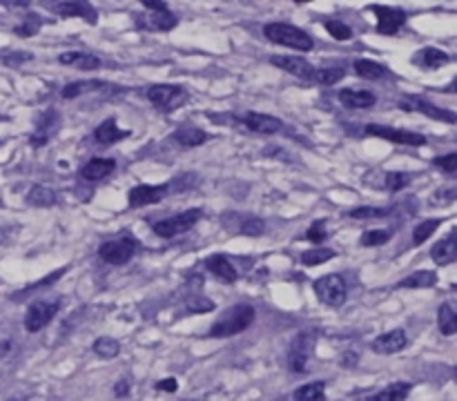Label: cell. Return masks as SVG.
<instances>
[{
    "mask_svg": "<svg viewBox=\"0 0 457 401\" xmlns=\"http://www.w3.org/2000/svg\"><path fill=\"white\" fill-rule=\"evenodd\" d=\"M255 323V308L247 303H239L230 308L228 313H224L217 323L210 328V337L212 339H228V337H237V334L245 332Z\"/></svg>",
    "mask_w": 457,
    "mask_h": 401,
    "instance_id": "6da1fadb",
    "label": "cell"
},
{
    "mask_svg": "<svg viewBox=\"0 0 457 401\" xmlns=\"http://www.w3.org/2000/svg\"><path fill=\"white\" fill-rule=\"evenodd\" d=\"M264 34L274 45H283V47H290L297 51H310L312 45H315L304 29H299L288 22H268L264 27Z\"/></svg>",
    "mask_w": 457,
    "mask_h": 401,
    "instance_id": "7a4b0ae2",
    "label": "cell"
},
{
    "mask_svg": "<svg viewBox=\"0 0 457 401\" xmlns=\"http://www.w3.org/2000/svg\"><path fill=\"white\" fill-rule=\"evenodd\" d=\"M315 346H317V332L315 330H304L295 334V339L290 343V350H288V368L292 374H304L308 368V361L315 353Z\"/></svg>",
    "mask_w": 457,
    "mask_h": 401,
    "instance_id": "3957f363",
    "label": "cell"
},
{
    "mask_svg": "<svg viewBox=\"0 0 457 401\" xmlns=\"http://www.w3.org/2000/svg\"><path fill=\"white\" fill-rule=\"evenodd\" d=\"M203 210L201 208H192V210H186L176 216H169V218H163V221L154 223V235L161 237V239H172V237H179L183 232H188L192 225L199 223Z\"/></svg>",
    "mask_w": 457,
    "mask_h": 401,
    "instance_id": "277c9868",
    "label": "cell"
},
{
    "mask_svg": "<svg viewBox=\"0 0 457 401\" xmlns=\"http://www.w3.org/2000/svg\"><path fill=\"white\" fill-rule=\"evenodd\" d=\"M148 100L163 112H172L188 100V92L181 85H152L148 89Z\"/></svg>",
    "mask_w": 457,
    "mask_h": 401,
    "instance_id": "5b68a950",
    "label": "cell"
},
{
    "mask_svg": "<svg viewBox=\"0 0 457 401\" xmlns=\"http://www.w3.org/2000/svg\"><path fill=\"white\" fill-rule=\"evenodd\" d=\"M363 132L368 136L384 138V140H390V143H397V145H411V147L426 145L424 134L408 132V129H397V127H388V125H366Z\"/></svg>",
    "mask_w": 457,
    "mask_h": 401,
    "instance_id": "8992f818",
    "label": "cell"
},
{
    "mask_svg": "<svg viewBox=\"0 0 457 401\" xmlns=\"http://www.w3.org/2000/svg\"><path fill=\"white\" fill-rule=\"evenodd\" d=\"M399 107L404 112H420V114L428 116V119L439 121V123H446V125H455L457 123V114L455 112H451L446 107H439V105H433L430 100H424L420 96H408V98L399 100Z\"/></svg>",
    "mask_w": 457,
    "mask_h": 401,
    "instance_id": "52a82bcc",
    "label": "cell"
},
{
    "mask_svg": "<svg viewBox=\"0 0 457 401\" xmlns=\"http://www.w3.org/2000/svg\"><path fill=\"white\" fill-rule=\"evenodd\" d=\"M315 292L319 301L330 308H342L346 301V283L339 275H326L315 281Z\"/></svg>",
    "mask_w": 457,
    "mask_h": 401,
    "instance_id": "ba28073f",
    "label": "cell"
},
{
    "mask_svg": "<svg viewBox=\"0 0 457 401\" xmlns=\"http://www.w3.org/2000/svg\"><path fill=\"white\" fill-rule=\"evenodd\" d=\"M134 252H136V243H134V239H129V237H119V239L105 241L98 248V256L110 265L127 263L129 258L134 256Z\"/></svg>",
    "mask_w": 457,
    "mask_h": 401,
    "instance_id": "9c48e42d",
    "label": "cell"
},
{
    "mask_svg": "<svg viewBox=\"0 0 457 401\" xmlns=\"http://www.w3.org/2000/svg\"><path fill=\"white\" fill-rule=\"evenodd\" d=\"M368 9L377 16L375 32L382 34V36H393L404 27V25H406V11L404 9L386 7V5H371Z\"/></svg>",
    "mask_w": 457,
    "mask_h": 401,
    "instance_id": "30bf717a",
    "label": "cell"
},
{
    "mask_svg": "<svg viewBox=\"0 0 457 401\" xmlns=\"http://www.w3.org/2000/svg\"><path fill=\"white\" fill-rule=\"evenodd\" d=\"M51 11H56L63 18H81L89 25L98 22V11L87 0H60V3H45Z\"/></svg>",
    "mask_w": 457,
    "mask_h": 401,
    "instance_id": "8fae6325",
    "label": "cell"
},
{
    "mask_svg": "<svg viewBox=\"0 0 457 401\" xmlns=\"http://www.w3.org/2000/svg\"><path fill=\"white\" fill-rule=\"evenodd\" d=\"M58 310H60V301H47V299L34 301L27 310V315H25V330L27 332L43 330L58 315Z\"/></svg>",
    "mask_w": 457,
    "mask_h": 401,
    "instance_id": "7c38bea8",
    "label": "cell"
},
{
    "mask_svg": "<svg viewBox=\"0 0 457 401\" xmlns=\"http://www.w3.org/2000/svg\"><path fill=\"white\" fill-rule=\"evenodd\" d=\"M239 123L250 129L255 134H264V136H272V134H279L283 129V123L277 119V116H270V114H259V112H250L245 114L243 119H239Z\"/></svg>",
    "mask_w": 457,
    "mask_h": 401,
    "instance_id": "4fadbf2b",
    "label": "cell"
},
{
    "mask_svg": "<svg viewBox=\"0 0 457 401\" xmlns=\"http://www.w3.org/2000/svg\"><path fill=\"white\" fill-rule=\"evenodd\" d=\"M169 185H136L129 190V208H146V205H154L167 197Z\"/></svg>",
    "mask_w": 457,
    "mask_h": 401,
    "instance_id": "5bb4252c",
    "label": "cell"
},
{
    "mask_svg": "<svg viewBox=\"0 0 457 401\" xmlns=\"http://www.w3.org/2000/svg\"><path fill=\"white\" fill-rule=\"evenodd\" d=\"M270 63L274 65V67H279V70L288 72V74L297 76V79L308 81V83H312V76H315V72H317V67H312V65L302 56H272Z\"/></svg>",
    "mask_w": 457,
    "mask_h": 401,
    "instance_id": "9a60e30c",
    "label": "cell"
},
{
    "mask_svg": "<svg viewBox=\"0 0 457 401\" xmlns=\"http://www.w3.org/2000/svg\"><path fill=\"white\" fill-rule=\"evenodd\" d=\"M408 343V337H406V332H404L401 328L397 330H390V332H384L380 334L375 341H373V350L377 355H395L399 350H404Z\"/></svg>",
    "mask_w": 457,
    "mask_h": 401,
    "instance_id": "2e32d148",
    "label": "cell"
},
{
    "mask_svg": "<svg viewBox=\"0 0 457 401\" xmlns=\"http://www.w3.org/2000/svg\"><path fill=\"white\" fill-rule=\"evenodd\" d=\"M139 27L143 29H154V32H172L176 27V16L167 7L163 9H150V14H146L143 20H136Z\"/></svg>",
    "mask_w": 457,
    "mask_h": 401,
    "instance_id": "e0dca14e",
    "label": "cell"
},
{
    "mask_svg": "<svg viewBox=\"0 0 457 401\" xmlns=\"http://www.w3.org/2000/svg\"><path fill=\"white\" fill-rule=\"evenodd\" d=\"M58 123H60V116H58L54 110L45 112L41 119H38V123H36V132L32 134V145H34V147L45 145L47 140L56 134Z\"/></svg>",
    "mask_w": 457,
    "mask_h": 401,
    "instance_id": "ac0fdd59",
    "label": "cell"
},
{
    "mask_svg": "<svg viewBox=\"0 0 457 401\" xmlns=\"http://www.w3.org/2000/svg\"><path fill=\"white\" fill-rule=\"evenodd\" d=\"M205 268L210 270V272H212L217 279L224 281V283H234V281L239 279L237 265H234L226 254H212V256H207Z\"/></svg>",
    "mask_w": 457,
    "mask_h": 401,
    "instance_id": "d6986e66",
    "label": "cell"
},
{
    "mask_svg": "<svg viewBox=\"0 0 457 401\" xmlns=\"http://www.w3.org/2000/svg\"><path fill=\"white\" fill-rule=\"evenodd\" d=\"M430 258L437 265H449L453 261H457V228L451 232L449 237H444L442 241H437L430 250Z\"/></svg>",
    "mask_w": 457,
    "mask_h": 401,
    "instance_id": "ffe728a7",
    "label": "cell"
},
{
    "mask_svg": "<svg viewBox=\"0 0 457 401\" xmlns=\"http://www.w3.org/2000/svg\"><path fill=\"white\" fill-rule=\"evenodd\" d=\"M116 170V161L114 159H89L83 170H81V176L83 180H89V183H96V180H103L105 176H110L112 172Z\"/></svg>",
    "mask_w": 457,
    "mask_h": 401,
    "instance_id": "44dd1931",
    "label": "cell"
},
{
    "mask_svg": "<svg viewBox=\"0 0 457 401\" xmlns=\"http://www.w3.org/2000/svg\"><path fill=\"white\" fill-rule=\"evenodd\" d=\"M132 132H127V129H121L119 125H116L114 119H108V121H103L96 129H94V140L98 145H114V143H119V140L127 138Z\"/></svg>",
    "mask_w": 457,
    "mask_h": 401,
    "instance_id": "7402d4cb",
    "label": "cell"
},
{
    "mask_svg": "<svg viewBox=\"0 0 457 401\" xmlns=\"http://www.w3.org/2000/svg\"><path fill=\"white\" fill-rule=\"evenodd\" d=\"M451 58H449L446 51H442L437 47H424V49H420L413 56V63L417 65V67H422V70H439Z\"/></svg>",
    "mask_w": 457,
    "mask_h": 401,
    "instance_id": "603a6c76",
    "label": "cell"
},
{
    "mask_svg": "<svg viewBox=\"0 0 457 401\" xmlns=\"http://www.w3.org/2000/svg\"><path fill=\"white\" fill-rule=\"evenodd\" d=\"M339 100L348 110H371L375 107L377 96L373 92H357V89H342L339 92Z\"/></svg>",
    "mask_w": 457,
    "mask_h": 401,
    "instance_id": "cb8c5ba5",
    "label": "cell"
},
{
    "mask_svg": "<svg viewBox=\"0 0 457 401\" xmlns=\"http://www.w3.org/2000/svg\"><path fill=\"white\" fill-rule=\"evenodd\" d=\"M172 138H174V143H179L181 147H199L207 140V134L203 132V129L194 127L190 123H183L181 127H176Z\"/></svg>",
    "mask_w": 457,
    "mask_h": 401,
    "instance_id": "d4e9b609",
    "label": "cell"
},
{
    "mask_svg": "<svg viewBox=\"0 0 457 401\" xmlns=\"http://www.w3.org/2000/svg\"><path fill=\"white\" fill-rule=\"evenodd\" d=\"M58 60L63 65H70V67L85 70V72H91V70H98L101 67V58L94 56V54H87V51H65V54L58 56Z\"/></svg>",
    "mask_w": 457,
    "mask_h": 401,
    "instance_id": "484cf974",
    "label": "cell"
},
{
    "mask_svg": "<svg viewBox=\"0 0 457 401\" xmlns=\"http://www.w3.org/2000/svg\"><path fill=\"white\" fill-rule=\"evenodd\" d=\"M355 74L361 76V79H366V81H380V79H386L388 70L384 67V65L375 63V60L359 58V60H355Z\"/></svg>",
    "mask_w": 457,
    "mask_h": 401,
    "instance_id": "4316f807",
    "label": "cell"
},
{
    "mask_svg": "<svg viewBox=\"0 0 457 401\" xmlns=\"http://www.w3.org/2000/svg\"><path fill=\"white\" fill-rule=\"evenodd\" d=\"M437 283V275L433 270H420L397 283V288H433Z\"/></svg>",
    "mask_w": 457,
    "mask_h": 401,
    "instance_id": "83f0119b",
    "label": "cell"
},
{
    "mask_svg": "<svg viewBox=\"0 0 457 401\" xmlns=\"http://www.w3.org/2000/svg\"><path fill=\"white\" fill-rule=\"evenodd\" d=\"M56 192L45 185H34L27 194V203L34 208H51V205H56Z\"/></svg>",
    "mask_w": 457,
    "mask_h": 401,
    "instance_id": "f1b7e54d",
    "label": "cell"
},
{
    "mask_svg": "<svg viewBox=\"0 0 457 401\" xmlns=\"http://www.w3.org/2000/svg\"><path fill=\"white\" fill-rule=\"evenodd\" d=\"M411 390H413L411 383L397 381V383H393V386L384 388L382 393L373 395V399H375V401H401V399H406V397L411 395Z\"/></svg>",
    "mask_w": 457,
    "mask_h": 401,
    "instance_id": "f546056e",
    "label": "cell"
},
{
    "mask_svg": "<svg viewBox=\"0 0 457 401\" xmlns=\"http://www.w3.org/2000/svg\"><path fill=\"white\" fill-rule=\"evenodd\" d=\"M437 326H439V332L451 337V334H457V313L449 305L444 303L439 305V313H437Z\"/></svg>",
    "mask_w": 457,
    "mask_h": 401,
    "instance_id": "4dcf8cb0",
    "label": "cell"
},
{
    "mask_svg": "<svg viewBox=\"0 0 457 401\" xmlns=\"http://www.w3.org/2000/svg\"><path fill=\"white\" fill-rule=\"evenodd\" d=\"M108 87L103 81H78V83H72L67 87H63V98H78L81 94H87V92H98V89Z\"/></svg>",
    "mask_w": 457,
    "mask_h": 401,
    "instance_id": "1f68e13d",
    "label": "cell"
},
{
    "mask_svg": "<svg viewBox=\"0 0 457 401\" xmlns=\"http://www.w3.org/2000/svg\"><path fill=\"white\" fill-rule=\"evenodd\" d=\"M335 250H328V248H312V250H306L302 252V263L312 268V265H321L326 261H330V258H335Z\"/></svg>",
    "mask_w": 457,
    "mask_h": 401,
    "instance_id": "d6a6232c",
    "label": "cell"
},
{
    "mask_svg": "<svg viewBox=\"0 0 457 401\" xmlns=\"http://www.w3.org/2000/svg\"><path fill=\"white\" fill-rule=\"evenodd\" d=\"M393 239V230H366L359 243L363 248H377V245H384Z\"/></svg>",
    "mask_w": 457,
    "mask_h": 401,
    "instance_id": "836d02e7",
    "label": "cell"
},
{
    "mask_svg": "<svg viewBox=\"0 0 457 401\" xmlns=\"http://www.w3.org/2000/svg\"><path fill=\"white\" fill-rule=\"evenodd\" d=\"M346 76V72L342 67H323V70H317L315 76H312V83L315 85H337Z\"/></svg>",
    "mask_w": 457,
    "mask_h": 401,
    "instance_id": "e575fe53",
    "label": "cell"
},
{
    "mask_svg": "<svg viewBox=\"0 0 457 401\" xmlns=\"http://www.w3.org/2000/svg\"><path fill=\"white\" fill-rule=\"evenodd\" d=\"M94 353L101 357V359H114V357H119L121 353V343L112 339V337H101L94 341Z\"/></svg>",
    "mask_w": 457,
    "mask_h": 401,
    "instance_id": "d590c367",
    "label": "cell"
},
{
    "mask_svg": "<svg viewBox=\"0 0 457 401\" xmlns=\"http://www.w3.org/2000/svg\"><path fill=\"white\" fill-rule=\"evenodd\" d=\"M442 225V221L439 218H428V221H422L420 225H417L415 230H413V243L415 245H422V243H426V239H430L435 235V230Z\"/></svg>",
    "mask_w": 457,
    "mask_h": 401,
    "instance_id": "8d00e7d4",
    "label": "cell"
},
{
    "mask_svg": "<svg viewBox=\"0 0 457 401\" xmlns=\"http://www.w3.org/2000/svg\"><path fill=\"white\" fill-rule=\"evenodd\" d=\"M323 381H312V383H306L302 388H297L295 390V399L299 401H317V399H323Z\"/></svg>",
    "mask_w": 457,
    "mask_h": 401,
    "instance_id": "74e56055",
    "label": "cell"
},
{
    "mask_svg": "<svg viewBox=\"0 0 457 401\" xmlns=\"http://www.w3.org/2000/svg\"><path fill=\"white\" fill-rule=\"evenodd\" d=\"M65 272H67V268H60V270H56V272H51L49 277H45V279H41V281H36L34 286H30V288H25V290H20V292H16L11 299H22V296H27V294H32L34 290H41V288H45V286H49V283H54V281H58Z\"/></svg>",
    "mask_w": 457,
    "mask_h": 401,
    "instance_id": "f35d334b",
    "label": "cell"
},
{
    "mask_svg": "<svg viewBox=\"0 0 457 401\" xmlns=\"http://www.w3.org/2000/svg\"><path fill=\"white\" fill-rule=\"evenodd\" d=\"M239 230H241V235H247V237H261L266 232V223L261 221L259 216H243Z\"/></svg>",
    "mask_w": 457,
    "mask_h": 401,
    "instance_id": "ab89813d",
    "label": "cell"
},
{
    "mask_svg": "<svg viewBox=\"0 0 457 401\" xmlns=\"http://www.w3.org/2000/svg\"><path fill=\"white\" fill-rule=\"evenodd\" d=\"M323 27L333 38H337V41H350L352 38V29L348 27V25H344L342 20H326Z\"/></svg>",
    "mask_w": 457,
    "mask_h": 401,
    "instance_id": "60d3db41",
    "label": "cell"
},
{
    "mask_svg": "<svg viewBox=\"0 0 457 401\" xmlns=\"http://www.w3.org/2000/svg\"><path fill=\"white\" fill-rule=\"evenodd\" d=\"M388 214H390L388 208H355L348 212L350 218H359V221H366V218H384Z\"/></svg>",
    "mask_w": 457,
    "mask_h": 401,
    "instance_id": "b9f144b4",
    "label": "cell"
},
{
    "mask_svg": "<svg viewBox=\"0 0 457 401\" xmlns=\"http://www.w3.org/2000/svg\"><path fill=\"white\" fill-rule=\"evenodd\" d=\"M38 29H41V18L34 16V14H30V16H25V22L18 25L14 32H16L18 36H22V38H30V36H34Z\"/></svg>",
    "mask_w": 457,
    "mask_h": 401,
    "instance_id": "7bdbcfd3",
    "label": "cell"
},
{
    "mask_svg": "<svg viewBox=\"0 0 457 401\" xmlns=\"http://www.w3.org/2000/svg\"><path fill=\"white\" fill-rule=\"evenodd\" d=\"M306 239L315 245H321L326 239H328V232H326V221H315L310 225V230L306 232Z\"/></svg>",
    "mask_w": 457,
    "mask_h": 401,
    "instance_id": "ee69618b",
    "label": "cell"
},
{
    "mask_svg": "<svg viewBox=\"0 0 457 401\" xmlns=\"http://www.w3.org/2000/svg\"><path fill=\"white\" fill-rule=\"evenodd\" d=\"M411 183V176L408 174H401V172H390L386 174V188L390 192H399Z\"/></svg>",
    "mask_w": 457,
    "mask_h": 401,
    "instance_id": "f6af8a7d",
    "label": "cell"
},
{
    "mask_svg": "<svg viewBox=\"0 0 457 401\" xmlns=\"http://www.w3.org/2000/svg\"><path fill=\"white\" fill-rule=\"evenodd\" d=\"M0 60H3L7 67H20L22 63L32 60V54H25V51H7V54H0Z\"/></svg>",
    "mask_w": 457,
    "mask_h": 401,
    "instance_id": "bcb514c9",
    "label": "cell"
},
{
    "mask_svg": "<svg viewBox=\"0 0 457 401\" xmlns=\"http://www.w3.org/2000/svg\"><path fill=\"white\" fill-rule=\"evenodd\" d=\"M433 165L439 167L442 172H449V174L457 172V152H453V154H444V157L433 159Z\"/></svg>",
    "mask_w": 457,
    "mask_h": 401,
    "instance_id": "7dc6e473",
    "label": "cell"
},
{
    "mask_svg": "<svg viewBox=\"0 0 457 401\" xmlns=\"http://www.w3.org/2000/svg\"><path fill=\"white\" fill-rule=\"evenodd\" d=\"M156 390H163V393H176L179 390V381L174 377H169V379H163L156 383Z\"/></svg>",
    "mask_w": 457,
    "mask_h": 401,
    "instance_id": "c3c4849f",
    "label": "cell"
},
{
    "mask_svg": "<svg viewBox=\"0 0 457 401\" xmlns=\"http://www.w3.org/2000/svg\"><path fill=\"white\" fill-rule=\"evenodd\" d=\"M114 395H116V397H127V395H129V379H123V381L116 383Z\"/></svg>",
    "mask_w": 457,
    "mask_h": 401,
    "instance_id": "681fc988",
    "label": "cell"
},
{
    "mask_svg": "<svg viewBox=\"0 0 457 401\" xmlns=\"http://www.w3.org/2000/svg\"><path fill=\"white\" fill-rule=\"evenodd\" d=\"M141 5H146L148 9H163V7H167L163 0H141Z\"/></svg>",
    "mask_w": 457,
    "mask_h": 401,
    "instance_id": "f907efd6",
    "label": "cell"
},
{
    "mask_svg": "<svg viewBox=\"0 0 457 401\" xmlns=\"http://www.w3.org/2000/svg\"><path fill=\"white\" fill-rule=\"evenodd\" d=\"M3 5H9V7H25L30 5V0H0Z\"/></svg>",
    "mask_w": 457,
    "mask_h": 401,
    "instance_id": "816d5d0a",
    "label": "cell"
},
{
    "mask_svg": "<svg viewBox=\"0 0 457 401\" xmlns=\"http://www.w3.org/2000/svg\"><path fill=\"white\" fill-rule=\"evenodd\" d=\"M297 5H302V3H310V0H295Z\"/></svg>",
    "mask_w": 457,
    "mask_h": 401,
    "instance_id": "f5cc1de1",
    "label": "cell"
},
{
    "mask_svg": "<svg viewBox=\"0 0 457 401\" xmlns=\"http://www.w3.org/2000/svg\"><path fill=\"white\" fill-rule=\"evenodd\" d=\"M453 89H455V92H457V81H455V83H453Z\"/></svg>",
    "mask_w": 457,
    "mask_h": 401,
    "instance_id": "db71d44e",
    "label": "cell"
},
{
    "mask_svg": "<svg viewBox=\"0 0 457 401\" xmlns=\"http://www.w3.org/2000/svg\"><path fill=\"white\" fill-rule=\"evenodd\" d=\"M455 379H457V368H455Z\"/></svg>",
    "mask_w": 457,
    "mask_h": 401,
    "instance_id": "11a10c76",
    "label": "cell"
}]
</instances>
